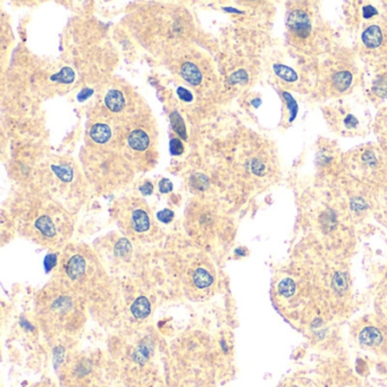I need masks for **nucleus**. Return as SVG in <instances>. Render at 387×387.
<instances>
[{"mask_svg":"<svg viewBox=\"0 0 387 387\" xmlns=\"http://www.w3.org/2000/svg\"><path fill=\"white\" fill-rule=\"evenodd\" d=\"M87 302L53 280L37 292L35 315L45 334L55 341L74 338L87 322Z\"/></svg>","mask_w":387,"mask_h":387,"instance_id":"1","label":"nucleus"},{"mask_svg":"<svg viewBox=\"0 0 387 387\" xmlns=\"http://www.w3.org/2000/svg\"><path fill=\"white\" fill-rule=\"evenodd\" d=\"M54 280L86 302L105 301L110 294L109 277L97 254L84 244L65 247L58 259Z\"/></svg>","mask_w":387,"mask_h":387,"instance_id":"2","label":"nucleus"},{"mask_svg":"<svg viewBox=\"0 0 387 387\" xmlns=\"http://www.w3.org/2000/svg\"><path fill=\"white\" fill-rule=\"evenodd\" d=\"M18 226L25 237L49 249H58L73 232L68 211L49 198H29L18 211Z\"/></svg>","mask_w":387,"mask_h":387,"instance_id":"3","label":"nucleus"},{"mask_svg":"<svg viewBox=\"0 0 387 387\" xmlns=\"http://www.w3.org/2000/svg\"><path fill=\"white\" fill-rule=\"evenodd\" d=\"M328 33L316 6L294 3L287 11L286 37L292 48L302 55H320L328 48Z\"/></svg>","mask_w":387,"mask_h":387,"instance_id":"4","label":"nucleus"},{"mask_svg":"<svg viewBox=\"0 0 387 387\" xmlns=\"http://www.w3.org/2000/svg\"><path fill=\"white\" fill-rule=\"evenodd\" d=\"M361 79V69L353 54L335 51L318 66L315 88L320 97L337 99L355 91Z\"/></svg>","mask_w":387,"mask_h":387,"instance_id":"5","label":"nucleus"},{"mask_svg":"<svg viewBox=\"0 0 387 387\" xmlns=\"http://www.w3.org/2000/svg\"><path fill=\"white\" fill-rule=\"evenodd\" d=\"M359 30L358 54L362 60L379 70L387 68V16L372 5L361 7L356 16Z\"/></svg>","mask_w":387,"mask_h":387,"instance_id":"6","label":"nucleus"},{"mask_svg":"<svg viewBox=\"0 0 387 387\" xmlns=\"http://www.w3.org/2000/svg\"><path fill=\"white\" fill-rule=\"evenodd\" d=\"M112 214L122 232L131 240L140 243L158 240L160 229L148 205L141 198L127 197L117 201Z\"/></svg>","mask_w":387,"mask_h":387,"instance_id":"7","label":"nucleus"},{"mask_svg":"<svg viewBox=\"0 0 387 387\" xmlns=\"http://www.w3.org/2000/svg\"><path fill=\"white\" fill-rule=\"evenodd\" d=\"M175 275L188 299L202 301L214 294L216 273L209 259L201 253L191 254L174 266Z\"/></svg>","mask_w":387,"mask_h":387,"instance_id":"8","label":"nucleus"},{"mask_svg":"<svg viewBox=\"0 0 387 387\" xmlns=\"http://www.w3.org/2000/svg\"><path fill=\"white\" fill-rule=\"evenodd\" d=\"M63 383L66 387H106L107 376L96 357L75 356L63 371Z\"/></svg>","mask_w":387,"mask_h":387,"instance_id":"9","label":"nucleus"},{"mask_svg":"<svg viewBox=\"0 0 387 387\" xmlns=\"http://www.w3.org/2000/svg\"><path fill=\"white\" fill-rule=\"evenodd\" d=\"M325 117L337 134L359 136L367 132L369 120L365 110L349 102L338 101L325 109Z\"/></svg>","mask_w":387,"mask_h":387,"instance_id":"10","label":"nucleus"},{"mask_svg":"<svg viewBox=\"0 0 387 387\" xmlns=\"http://www.w3.org/2000/svg\"><path fill=\"white\" fill-rule=\"evenodd\" d=\"M270 72L278 86L296 92H308L313 87L309 69L293 57L281 56L272 61Z\"/></svg>","mask_w":387,"mask_h":387,"instance_id":"11","label":"nucleus"},{"mask_svg":"<svg viewBox=\"0 0 387 387\" xmlns=\"http://www.w3.org/2000/svg\"><path fill=\"white\" fill-rule=\"evenodd\" d=\"M144 125H136L129 132V134H126V144L133 153L144 154L152 145V135Z\"/></svg>","mask_w":387,"mask_h":387,"instance_id":"12","label":"nucleus"},{"mask_svg":"<svg viewBox=\"0 0 387 387\" xmlns=\"http://www.w3.org/2000/svg\"><path fill=\"white\" fill-rule=\"evenodd\" d=\"M89 135L92 142L99 145H105L110 142L112 138V127L107 122H97L92 124Z\"/></svg>","mask_w":387,"mask_h":387,"instance_id":"13","label":"nucleus"},{"mask_svg":"<svg viewBox=\"0 0 387 387\" xmlns=\"http://www.w3.org/2000/svg\"><path fill=\"white\" fill-rule=\"evenodd\" d=\"M103 103L110 114H119L126 108L125 96L119 89L109 90L106 94Z\"/></svg>","mask_w":387,"mask_h":387,"instance_id":"14","label":"nucleus"},{"mask_svg":"<svg viewBox=\"0 0 387 387\" xmlns=\"http://www.w3.org/2000/svg\"><path fill=\"white\" fill-rule=\"evenodd\" d=\"M181 75L187 83L191 84V86L197 87L202 82V74L199 67H198L196 64L190 63V61H185V63L182 65Z\"/></svg>","mask_w":387,"mask_h":387,"instance_id":"15","label":"nucleus"},{"mask_svg":"<svg viewBox=\"0 0 387 387\" xmlns=\"http://www.w3.org/2000/svg\"><path fill=\"white\" fill-rule=\"evenodd\" d=\"M359 341L365 345L369 346H376L379 345L383 341V336H381L380 332L375 327H367L362 329V332L359 335Z\"/></svg>","mask_w":387,"mask_h":387,"instance_id":"16","label":"nucleus"},{"mask_svg":"<svg viewBox=\"0 0 387 387\" xmlns=\"http://www.w3.org/2000/svg\"><path fill=\"white\" fill-rule=\"evenodd\" d=\"M278 292L285 298H290L294 294L295 292V284L294 282L291 280V278H286V280H283L280 285H278Z\"/></svg>","mask_w":387,"mask_h":387,"instance_id":"17","label":"nucleus"},{"mask_svg":"<svg viewBox=\"0 0 387 387\" xmlns=\"http://www.w3.org/2000/svg\"><path fill=\"white\" fill-rule=\"evenodd\" d=\"M53 80H55V81L64 82V83H70L73 82L74 80V73L72 72V69L70 68H63L57 75H55Z\"/></svg>","mask_w":387,"mask_h":387,"instance_id":"18","label":"nucleus"},{"mask_svg":"<svg viewBox=\"0 0 387 387\" xmlns=\"http://www.w3.org/2000/svg\"><path fill=\"white\" fill-rule=\"evenodd\" d=\"M172 122H173V129H174V131L177 132L179 135H182L183 138L185 139L186 138L185 126H184L182 119H181V117H179L178 114H176V112H174V115L172 116Z\"/></svg>","mask_w":387,"mask_h":387,"instance_id":"19","label":"nucleus"},{"mask_svg":"<svg viewBox=\"0 0 387 387\" xmlns=\"http://www.w3.org/2000/svg\"><path fill=\"white\" fill-rule=\"evenodd\" d=\"M157 217L160 221H163V223H171L174 218V214H173V211L168 210V209H165L163 211L158 212Z\"/></svg>","mask_w":387,"mask_h":387,"instance_id":"20","label":"nucleus"},{"mask_svg":"<svg viewBox=\"0 0 387 387\" xmlns=\"http://www.w3.org/2000/svg\"><path fill=\"white\" fill-rule=\"evenodd\" d=\"M183 150H184L183 144L178 139H173L171 141V151H172L173 154H175V156L181 154L183 152Z\"/></svg>","mask_w":387,"mask_h":387,"instance_id":"21","label":"nucleus"},{"mask_svg":"<svg viewBox=\"0 0 387 387\" xmlns=\"http://www.w3.org/2000/svg\"><path fill=\"white\" fill-rule=\"evenodd\" d=\"M159 188H160V192L168 193L173 190V184L171 181H169V179L164 178L159 183Z\"/></svg>","mask_w":387,"mask_h":387,"instance_id":"22","label":"nucleus"},{"mask_svg":"<svg viewBox=\"0 0 387 387\" xmlns=\"http://www.w3.org/2000/svg\"><path fill=\"white\" fill-rule=\"evenodd\" d=\"M177 94L179 96V98L182 99V100L186 101V102L192 101V99H193L192 93L190 91H187V90L184 89V88H178L177 89Z\"/></svg>","mask_w":387,"mask_h":387,"instance_id":"23","label":"nucleus"},{"mask_svg":"<svg viewBox=\"0 0 387 387\" xmlns=\"http://www.w3.org/2000/svg\"><path fill=\"white\" fill-rule=\"evenodd\" d=\"M334 286L337 287V290L344 289V287L346 286L345 278H344V276H342V274H337V275L335 276V278H334Z\"/></svg>","mask_w":387,"mask_h":387,"instance_id":"24","label":"nucleus"},{"mask_svg":"<svg viewBox=\"0 0 387 387\" xmlns=\"http://www.w3.org/2000/svg\"><path fill=\"white\" fill-rule=\"evenodd\" d=\"M140 190H141V192H142L143 195H145V196H147V195H151V193H152V190H153V186H152V184H151V183L145 182L144 185L140 187Z\"/></svg>","mask_w":387,"mask_h":387,"instance_id":"25","label":"nucleus"},{"mask_svg":"<svg viewBox=\"0 0 387 387\" xmlns=\"http://www.w3.org/2000/svg\"><path fill=\"white\" fill-rule=\"evenodd\" d=\"M381 140L383 142L386 143L387 147V115H386V123H381Z\"/></svg>","mask_w":387,"mask_h":387,"instance_id":"26","label":"nucleus"},{"mask_svg":"<svg viewBox=\"0 0 387 387\" xmlns=\"http://www.w3.org/2000/svg\"><path fill=\"white\" fill-rule=\"evenodd\" d=\"M91 94H92V90H90V89H84L83 91L79 94V100H80V101L86 100V99H87L88 97L91 96Z\"/></svg>","mask_w":387,"mask_h":387,"instance_id":"27","label":"nucleus"},{"mask_svg":"<svg viewBox=\"0 0 387 387\" xmlns=\"http://www.w3.org/2000/svg\"><path fill=\"white\" fill-rule=\"evenodd\" d=\"M32 387H55V386L50 383H39V384H36Z\"/></svg>","mask_w":387,"mask_h":387,"instance_id":"28","label":"nucleus"}]
</instances>
